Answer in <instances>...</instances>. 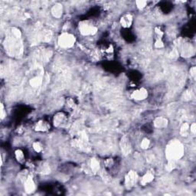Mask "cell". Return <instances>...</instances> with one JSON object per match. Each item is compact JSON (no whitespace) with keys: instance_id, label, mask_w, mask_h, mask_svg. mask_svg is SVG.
Here are the masks:
<instances>
[{"instance_id":"4316f807","label":"cell","mask_w":196,"mask_h":196,"mask_svg":"<svg viewBox=\"0 0 196 196\" xmlns=\"http://www.w3.org/2000/svg\"><path fill=\"white\" fill-rule=\"evenodd\" d=\"M189 131L190 133H192V134H195L196 132V125L195 123H192L190 126H189Z\"/></svg>"},{"instance_id":"9a60e30c","label":"cell","mask_w":196,"mask_h":196,"mask_svg":"<svg viewBox=\"0 0 196 196\" xmlns=\"http://www.w3.org/2000/svg\"><path fill=\"white\" fill-rule=\"evenodd\" d=\"M41 82H42L41 77H33L31 81H30V84H31V86L33 87H39L41 84Z\"/></svg>"},{"instance_id":"8fae6325","label":"cell","mask_w":196,"mask_h":196,"mask_svg":"<svg viewBox=\"0 0 196 196\" xmlns=\"http://www.w3.org/2000/svg\"><path fill=\"white\" fill-rule=\"evenodd\" d=\"M24 187H25V190L28 193H31L35 190V182L31 176H27L26 179H25V182H24Z\"/></svg>"},{"instance_id":"ffe728a7","label":"cell","mask_w":196,"mask_h":196,"mask_svg":"<svg viewBox=\"0 0 196 196\" xmlns=\"http://www.w3.org/2000/svg\"><path fill=\"white\" fill-rule=\"evenodd\" d=\"M147 5H148V2L146 1H144V0H139V1L136 2V6L139 9H143L147 6Z\"/></svg>"},{"instance_id":"d6986e66","label":"cell","mask_w":196,"mask_h":196,"mask_svg":"<svg viewBox=\"0 0 196 196\" xmlns=\"http://www.w3.org/2000/svg\"><path fill=\"white\" fill-rule=\"evenodd\" d=\"M155 33H156V35L158 36L157 39H161L164 36V34H165L163 29H162V28L161 26H156V27L155 28Z\"/></svg>"},{"instance_id":"7402d4cb","label":"cell","mask_w":196,"mask_h":196,"mask_svg":"<svg viewBox=\"0 0 196 196\" xmlns=\"http://www.w3.org/2000/svg\"><path fill=\"white\" fill-rule=\"evenodd\" d=\"M90 166H91V169L94 170V171H97L99 169V162L97 160L95 159H93L91 160V162H90Z\"/></svg>"},{"instance_id":"4fadbf2b","label":"cell","mask_w":196,"mask_h":196,"mask_svg":"<svg viewBox=\"0 0 196 196\" xmlns=\"http://www.w3.org/2000/svg\"><path fill=\"white\" fill-rule=\"evenodd\" d=\"M192 50H193V48L191 47L190 44H183L182 46V49H181V54L184 57H189L192 54Z\"/></svg>"},{"instance_id":"83f0119b","label":"cell","mask_w":196,"mask_h":196,"mask_svg":"<svg viewBox=\"0 0 196 196\" xmlns=\"http://www.w3.org/2000/svg\"><path fill=\"white\" fill-rule=\"evenodd\" d=\"M189 73H190V76L192 78H195V75H196V68L195 67H192L190 68V71H189Z\"/></svg>"},{"instance_id":"603a6c76","label":"cell","mask_w":196,"mask_h":196,"mask_svg":"<svg viewBox=\"0 0 196 196\" xmlns=\"http://www.w3.org/2000/svg\"><path fill=\"white\" fill-rule=\"evenodd\" d=\"M67 107L71 108V109H74L76 107V104L74 102V100L72 98H68L67 100Z\"/></svg>"},{"instance_id":"484cf974","label":"cell","mask_w":196,"mask_h":196,"mask_svg":"<svg viewBox=\"0 0 196 196\" xmlns=\"http://www.w3.org/2000/svg\"><path fill=\"white\" fill-rule=\"evenodd\" d=\"M6 117V110H5L4 105H3V104H1V118H2V119H3Z\"/></svg>"},{"instance_id":"3957f363","label":"cell","mask_w":196,"mask_h":196,"mask_svg":"<svg viewBox=\"0 0 196 196\" xmlns=\"http://www.w3.org/2000/svg\"><path fill=\"white\" fill-rule=\"evenodd\" d=\"M76 38L74 35L69 32H63L58 36V43L61 48H71L74 45Z\"/></svg>"},{"instance_id":"44dd1931","label":"cell","mask_w":196,"mask_h":196,"mask_svg":"<svg viewBox=\"0 0 196 196\" xmlns=\"http://www.w3.org/2000/svg\"><path fill=\"white\" fill-rule=\"evenodd\" d=\"M188 132H189V124L184 123L181 127V133L182 136H187Z\"/></svg>"},{"instance_id":"5bb4252c","label":"cell","mask_w":196,"mask_h":196,"mask_svg":"<svg viewBox=\"0 0 196 196\" xmlns=\"http://www.w3.org/2000/svg\"><path fill=\"white\" fill-rule=\"evenodd\" d=\"M15 157H16V160H17L19 163H23L25 160V154L24 152L21 150H16L15 151Z\"/></svg>"},{"instance_id":"7a4b0ae2","label":"cell","mask_w":196,"mask_h":196,"mask_svg":"<svg viewBox=\"0 0 196 196\" xmlns=\"http://www.w3.org/2000/svg\"><path fill=\"white\" fill-rule=\"evenodd\" d=\"M78 30L83 36H92L96 35L98 28L90 20H83L79 22Z\"/></svg>"},{"instance_id":"ac0fdd59","label":"cell","mask_w":196,"mask_h":196,"mask_svg":"<svg viewBox=\"0 0 196 196\" xmlns=\"http://www.w3.org/2000/svg\"><path fill=\"white\" fill-rule=\"evenodd\" d=\"M150 144H151V141L148 138H144L141 141L140 147L143 150H147L150 146Z\"/></svg>"},{"instance_id":"52a82bcc","label":"cell","mask_w":196,"mask_h":196,"mask_svg":"<svg viewBox=\"0 0 196 196\" xmlns=\"http://www.w3.org/2000/svg\"><path fill=\"white\" fill-rule=\"evenodd\" d=\"M133 22V16L129 13L124 14L119 19V23L123 29H129Z\"/></svg>"},{"instance_id":"7c38bea8","label":"cell","mask_w":196,"mask_h":196,"mask_svg":"<svg viewBox=\"0 0 196 196\" xmlns=\"http://www.w3.org/2000/svg\"><path fill=\"white\" fill-rule=\"evenodd\" d=\"M154 178H155V175L152 172H147L140 179V184L142 185H146L150 184L154 180Z\"/></svg>"},{"instance_id":"d4e9b609","label":"cell","mask_w":196,"mask_h":196,"mask_svg":"<svg viewBox=\"0 0 196 196\" xmlns=\"http://www.w3.org/2000/svg\"><path fill=\"white\" fill-rule=\"evenodd\" d=\"M155 47L157 48H162L164 47V42L161 39H157L155 41Z\"/></svg>"},{"instance_id":"ba28073f","label":"cell","mask_w":196,"mask_h":196,"mask_svg":"<svg viewBox=\"0 0 196 196\" xmlns=\"http://www.w3.org/2000/svg\"><path fill=\"white\" fill-rule=\"evenodd\" d=\"M51 13L52 16L55 19H60L62 18L64 13V8L61 3H56L52 7Z\"/></svg>"},{"instance_id":"5b68a950","label":"cell","mask_w":196,"mask_h":196,"mask_svg":"<svg viewBox=\"0 0 196 196\" xmlns=\"http://www.w3.org/2000/svg\"><path fill=\"white\" fill-rule=\"evenodd\" d=\"M67 121V117L64 112H58L53 117V124L57 128H61L65 125Z\"/></svg>"},{"instance_id":"277c9868","label":"cell","mask_w":196,"mask_h":196,"mask_svg":"<svg viewBox=\"0 0 196 196\" xmlns=\"http://www.w3.org/2000/svg\"><path fill=\"white\" fill-rule=\"evenodd\" d=\"M149 92L147 89L145 87H140L137 90H133V92L131 93L130 97L131 98L134 100L137 101H141V100H146V98L148 97Z\"/></svg>"},{"instance_id":"e0dca14e","label":"cell","mask_w":196,"mask_h":196,"mask_svg":"<svg viewBox=\"0 0 196 196\" xmlns=\"http://www.w3.org/2000/svg\"><path fill=\"white\" fill-rule=\"evenodd\" d=\"M103 52H104V54L106 55H110V54H113L114 53V47L112 44H107L106 46H104L103 48Z\"/></svg>"},{"instance_id":"8992f818","label":"cell","mask_w":196,"mask_h":196,"mask_svg":"<svg viewBox=\"0 0 196 196\" xmlns=\"http://www.w3.org/2000/svg\"><path fill=\"white\" fill-rule=\"evenodd\" d=\"M138 180V175L135 171H129L125 177V185L127 188H132Z\"/></svg>"},{"instance_id":"2e32d148","label":"cell","mask_w":196,"mask_h":196,"mask_svg":"<svg viewBox=\"0 0 196 196\" xmlns=\"http://www.w3.org/2000/svg\"><path fill=\"white\" fill-rule=\"evenodd\" d=\"M32 148L33 150H35V152H38V153H39V152H42L44 147H43V144L41 142H39V141H35V142H33Z\"/></svg>"},{"instance_id":"cb8c5ba5","label":"cell","mask_w":196,"mask_h":196,"mask_svg":"<svg viewBox=\"0 0 196 196\" xmlns=\"http://www.w3.org/2000/svg\"><path fill=\"white\" fill-rule=\"evenodd\" d=\"M104 164H105V166H106L107 169H110V168H112L114 166V161L113 159H107V160H105Z\"/></svg>"},{"instance_id":"30bf717a","label":"cell","mask_w":196,"mask_h":196,"mask_svg":"<svg viewBox=\"0 0 196 196\" xmlns=\"http://www.w3.org/2000/svg\"><path fill=\"white\" fill-rule=\"evenodd\" d=\"M168 124H169L168 119L163 117H158L153 121L154 127L157 129H164L165 127H167Z\"/></svg>"},{"instance_id":"9c48e42d","label":"cell","mask_w":196,"mask_h":196,"mask_svg":"<svg viewBox=\"0 0 196 196\" xmlns=\"http://www.w3.org/2000/svg\"><path fill=\"white\" fill-rule=\"evenodd\" d=\"M50 128V125L44 119H40L35 124V130L37 132H46Z\"/></svg>"},{"instance_id":"6da1fadb","label":"cell","mask_w":196,"mask_h":196,"mask_svg":"<svg viewBox=\"0 0 196 196\" xmlns=\"http://www.w3.org/2000/svg\"><path fill=\"white\" fill-rule=\"evenodd\" d=\"M185 153L184 146L180 141L173 139L168 143L165 148V157L169 165H172L176 161L180 160Z\"/></svg>"}]
</instances>
